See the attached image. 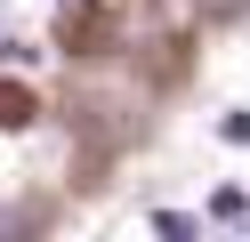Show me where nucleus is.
<instances>
[{
  "label": "nucleus",
  "instance_id": "obj_5",
  "mask_svg": "<svg viewBox=\"0 0 250 242\" xmlns=\"http://www.w3.org/2000/svg\"><path fill=\"white\" fill-rule=\"evenodd\" d=\"M0 242H8V218H0Z\"/></svg>",
  "mask_w": 250,
  "mask_h": 242
},
{
  "label": "nucleus",
  "instance_id": "obj_4",
  "mask_svg": "<svg viewBox=\"0 0 250 242\" xmlns=\"http://www.w3.org/2000/svg\"><path fill=\"white\" fill-rule=\"evenodd\" d=\"M194 8H202V16H242L250 0H194Z\"/></svg>",
  "mask_w": 250,
  "mask_h": 242
},
{
  "label": "nucleus",
  "instance_id": "obj_6",
  "mask_svg": "<svg viewBox=\"0 0 250 242\" xmlns=\"http://www.w3.org/2000/svg\"><path fill=\"white\" fill-rule=\"evenodd\" d=\"M0 8H8V0H0Z\"/></svg>",
  "mask_w": 250,
  "mask_h": 242
},
{
  "label": "nucleus",
  "instance_id": "obj_2",
  "mask_svg": "<svg viewBox=\"0 0 250 242\" xmlns=\"http://www.w3.org/2000/svg\"><path fill=\"white\" fill-rule=\"evenodd\" d=\"M33 57H41L33 41H8V32H0V65H33Z\"/></svg>",
  "mask_w": 250,
  "mask_h": 242
},
{
  "label": "nucleus",
  "instance_id": "obj_3",
  "mask_svg": "<svg viewBox=\"0 0 250 242\" xmlns=\"http://www.w3.org/2000/svg\"><path fill=\"white\" fill-rule=\"evenodd\" d=\"M218 137H226V145H250V113H226V121H218Z\"/></svg>",
  "mask_w": 250,
  "mask_h": 242
},
{
  "label": "nucleus",
  "instance_id": "obj_1",
  "mask_svg": "<svg viewBox=\"0 0 250 242\" xmlns=\"http://www.w3.org/2000/svg\"><path fill=\"white\" fill-rule=\"evenodd\" d=\"M186 234H194V226H186L178 210H153V218H129L113 242H186Z\"/></svg>",
  "mask_w": 250,
  "mask_h": 242
}]
</instances>
